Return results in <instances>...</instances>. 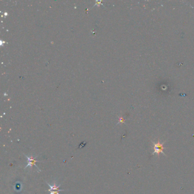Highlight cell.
I'll return each mask as SVG.
<instances>
[{
	"instance_id": "6da1fadb",
	"label": "cell",
	"mask_w": 194,
	"mask_h": 194,
	"mask_svg": "<svg viewBox=\"0 0 194 194\" xmlns=\"http://www.w3.org/2000/svg\"><path fill=\"white\" fill-rule=\"evenodd\" d=\"M153 145H154V153H153V154H156L158 155V157H159V155H160L161 153L164 154L163 151V150L165 149V148L163 147V143H161L160 142V141H159V140L157 142H153Z\"/></svg>"
},
{
	"instance_id": "7a4b0ae2",
	"label": "cell",
	"mask_w": 194,
	"mask_h": 194,
	"mask_svg": "<svg viewBox=\"0 0 194 194\" xmlns=\"http://www.w3.org/2000/svg\"><path fill=\"white\" fill-rule=\"evenodd\" d=\"M25 156H26V158L27 159V161H28V163L27 165H26V166L25 167V168H26L27 167H28L29 166H31V167H33V166H35L38 169V170H39V169L38 168V167L36 165V163L37 162H40L39 161H38L37 160V159L35 158H34L33 156H31V157H29V156H28L27 155H25ZM40 171V170H39Z\"/></svg>"
},
{
	"instance_id": "3957f363",
	"label": "cell",
	"mask_w": 194,
	"mask_h": 194,
	"mask_svg": "<svg viewBox=\"0 0 194 194\" xmlns=\"http://www.w3.org/2000/svg\"><path fill=\"white\" fill-rule=\"evenodd\" d=\"M48 185L50 187V189L48 190L49 191H50V194H59V191H64V190H60L59 189V187L61 186V184H60L59 186H56L55 185V184L54 186H51L50 184L48 183Z\"/></svg>"
},
{
	"instance_id": "277c9868",
	"label": "cell",
	"mask_w": 194,
	"mask_h": 194,
	"mask_svg": "<svg viewBox=\"0 0 194 194\" xmlns=\"http://www.w3.org/2000/svg\"><path fill=\"white\" fill-rule=\"evenodd\" d=\"M18 184H16V185H15V186H16V187H15V189H15V190H18V189H19V190H21V184H19V185H18Z\"/></svg>"
}]
</instances>
